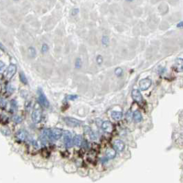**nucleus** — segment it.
I'll return each instance as SVG.
<instances>
[{
	"label": "nucleus",
	"instance_id": "1",
	"mask_svg": "<svg viewBox=\"0 0 183 183\" xmlns=\"http://www.w3.org/2000/svg\"><path fill=\"white\" fill-rule=\"evenodd\" d=\"M38 100L40 103L41 104V105H42V107H45V108H48V107H49L50 104H49V102H48V101L47 98H46V96H45V94H44V92H43V91L42 90L41 88H40L38 90Z\"/></svg>",
	"mask_w": 183,
	"mask_h": 183
},
{
	"label": "nucleus",
	"instance_id": "2",
	"mask_svg": "<svg viewBox=\"0 0 183 183\" xmlns=\"http://www.w3.org/2000/svg\"><path fill=\"white\" fill-rule=\"evenodd\" d=\"M17 71V67L14 64H10L8 67L6 72L4 73V77L6 79H10L12 76H14L15 72Z\"/></svg>",
	"mask_w": 183,
	"mask_h": 183
},
{
	"label": "nucleus",
	"instance_id": "3",
	"mask_svg": "<svg viewBox=\"0 0 183 183\" xmlns=\"http://www.w3.org/2000/svg\"><path fill=\"white\" fill-rule=\"evenodd\" d=\"M64 141L65 146L67 148H71L73 145V141L72 140V134L69 131H66L64 134Z\"/></svg>",
	"mask_w": 183,
	"mask_h": 183
},
{
	"label": "nucleus",
	"instance_id": "4",
	"mask_svg": "<svg viewBox=\"0 0 183 183\" xmlns=\"http://www.w3.org/2000/svg\"><path fill=\"white\" fill-rule=\"evenodd\" d=\"M64 122L67 124V125L70 127H77L80 125L82 123L77 119L71 118V117H66L64 119Z\"/></svg>",
	"mask_w": 183,
	"mask_h": 183
},
{
	"label": "nucleus",
	"instance_id": "5",
	"mask_svg": "<svg viewBox=\"0 0 183 183\" xmlns=\"http://www.w3.org/2000/svg\"><path fill=\"white\" fill-rule=\"evenodd\" d=\"M139 86H140V88L141 90H147L150 88V86H151V80L149 78L142 79L139 83Z\"/></svg>",
	"mask_w": 183,
	"mask_h": 183
},
{
	"label": "nucleus",
	"instance_id": "6",
	"mask_svg": "<svg viewBox=\"0 0 183 183\" xmlns=\"http://www.w3.org/2000/svg\"><path fill=\"white\" fill-rule=\"evenodd\" d=\"M50 134H51V138H53V140H59L62 137L63 132L62 129L55 128L50 131Z\"/></svg>",
	"mask_w": 183,
	"mask_h": 183
},
{
	"label": "nucleus",
	"instance_id": "7",
	"mask_svg": "<svg viewBox=\"0 0 183 183\" xmlns=\"http://www.w3.org/2000/svg\"><path fill=\"white\" fill-rule=\"evenodd\" d=\"M131 96H132V98H133V99L135 101L138 103L142 102V96L141 93L140 92V91L138 90H133L132 91V93H131Z\"/></svg>",
	"mask_w": 183,
	"mask_h": 183
},
{
	"label": "nucleus",
	"instance_id": "8",
	"mask_svg": "<svg viewBox=\"0 0 183 183\" xmlns=\"http://www.w3.org/2000/svg\"><path fill=\"white\" fill-rule=\"evenodd\" d=\"M31 117H32V120L33 121L34 123H38L42 120V114L39 110H34L32 113Z\"/></svg>",
	"mask_w": 183,
	"mask_h": 183
},
{
	"label": "nucleus",
	"instance_id": "9",
	"mask_svg": "<svg viewBox=\"0 0 183 183\" xmlns=\"http://www.w3.org/2000/svg\"><path fill=\"white\" fill-rule=\"evenodd\" d=\"M113 147L115 151L122 152L124 149V144L121 140H115L113 143Z\"/></svg>",
	"mask_w": 183,
	"mask_h": 183
},
{
	"label": "nucleus",
	"instance_id": "10",
	"mask_svg": "<svg viewBox=\"0 0 183 183\" xmlns=\"http://www.w3.org/2000/svg\"><path fill=\"white\" fill-rule=\"evenodd\" d=\"M102 128L107 133H111L113 131V125L110 121H104L102 124Z\"/></svg>",
	"mask_w": 183,
	"mask_h": 183
},
{
	"label": "nucleus",
	"instance_id": "11",
	"mask_svg": "<svg viewBox=\"0 0 183 183\" xmlns=\"http://www.w3.org/2000/svg\"><path fill=\"white\" fill-rule=\"evenodd\" d=\"M116 156V151L113 149L109 148L106 151V158L107 159H113Z\"/></svg>",
	"mask_w": 183,
	"mask_h": 183
},
{
	"label": "nucleus",
	"instance_id": "12",
	"mask_svg": "<svg viewBox=\"0 0 183 183\" xmlns=\"http://www.w3.org/2000/svg\"><path fill=\"white\" fill-rule=\"evenodd\" d=\"M175 67L178 72H183V59L178 58L176 60Z\"/></svg>",
	"mask_w": 183,
	"mask_h": 183
},
{
	"label": "nucleus",
	"instance_id": "13",
	"mask_svg": "<svg viewBox=\"0 0 183 183\" xmlns=\"http://www.w3.org/2000/svg\"><path fill=\"white\" fill-rule=\"evenodd\" d=\"M73 144L75 145V146H77V147L81 146L82 144V136H75L73 138Z\"/></svg>",
	"mask_w": 183,
	"mask_h": 183
},
{
	"label": "nucleus",
	"instance_id": "14",
	"mask_svg": "<svg viewBox=\"0 0 183 183\" xmlns=\"http://www.w3.org/2000/svg\"><path fill=\"white\" fill-rule=\"evenodd\" d=\"M133 119L136 123H140L142 121V114L139 111H136V112L133 113Z\"/></svg>",
	"mask_w": 183,
	"mask_h": 183
},
{
	"label": "nucleus",
	"instance_id": "15",
	"mask_svg": "<svg viewBox=\"0 0 183 183\" xmlns=\"http://www.w3.org/2000/svg\"><path fill=\"white\" fill-rule=\"evenodd\" d=\"M111 117L115 121H120L122 117V113L120 112H113L111 113Z\"/></svg>",
	"mask_w": 183,
	"mask_h": 183
},
{
	"label": "nucleus",
	"instance_id": "16",
	"mask_svg": "<svg viewBox=\"0 0 183 183\" xmlns=\"http://www.w3.org/2000/svg\"><path fill=\"white\" fill-rule=\"evenodd\" d=\"M17 137L19 140H24L26 138V133L24 130H19L17 134Z\"/></svg>",
	"mask_w": 183,
	"mask_h": 183
},
{
	"label": "nucleus",
	"instance_id": "17",
	"mask_svg": "<svg viewBox=\"0 0 183 183\" xmlns=\"http://www.w3.org/2000/svg\"><path fill=\"white\" fill-rule=\"evenodd\" d=\"M19 78H20V81L24 84H27L28 83V80H27L26 75L24 74V72H20L19 73Z\"/></svg>",
	"mask_w": 183,
	"mask_h": 183
},
{
	"label": "nucleus",
	"instance_id": "18",
	"mask_svg": "<svg viewBox=\"0 0 183 183\" xmlns=\"http://www.w3.org/2000/svg\"><path fill=\"white\" fill-rule=\"evenodd\" d=\"M12 121H13V122H15V123H21V121H22V119H21L19 116L16 115V116H14V117H12Z\"/></svg>",
	"mask_w": 183,
	"mask_h": 183
},
{
	"label": "nucleus",
	"instance_id": "19",
	"mask_svg": "<svg viewBox=\"0 0 183 183\" xmlns=\"http://www.w3.org/2000/svg\"><path fill=\"white\" fill-rule=\"evenodd\" d=\"M102 43L104 45H108L109 43V37L107 36H104L102 39Z\"/></svg>",
	"mask_w": 183,
	"mask_h": 183
},
{
	"label": "nucleus",
	"instance_id": "20",
	"mask_svg": "<svg viewBox=\"0 0 183 183\" xmlns=\"http://www.w3.org/2000/svg\"><path fill=\"white\" fill-rule=\"evenodd\" d=\"M29 55H31V57H35L36 51H35V48H32V47L29 48Z\"/></svg>",
	"mask_w": 183,
	"mask_h": 183
},
{
	"label": "nucleus",
	"instance_id": "21",
	"mask_svg": "<svg viewBox=\"0 0 183 183\" xmlns=\"http://www.w3.org/2000/svg\"><path fill=\"white\" fill-rule=\"evenodd\" d=\"M115 74H116L117 76H121L122 74V69L121 68H117L115 70Z\"/></svg>",
	"mask_w": 183,
	"mask_h": 183
},
{
	"label": "nucleus",
	"instance_id": "22",
	"mask_svg": "<svg viewBox=\"0 0 183 183\" xmlns=\"http://www.w3.org/2000/svg\"><path fill=\"white\" fill-rule=\"evenodd\" d=\"M84 132H85V134H88V135H90V134L92 133V131H91V129H90V127L88 126L84 127Z\"/></svg>",
	"mask_w": 183,
	"mask_h": 183
},
{
	"label": "nucleus",
	"instance_id": "23",
	"mask_svg": "<svg viewBox=\"0 0 183 183\" xmlns=\"http://www.w3.org/2000/svg\"><path fill=\"white\" fill-rule=\"evenodd\" d=\"M5 66H6V65H5L4 63L2 61H0V74L4 72L5 70Z\"/></svg>",
	"mask_w": 183,
	"mask_h": 183
},
{
	"label": "nucleus",
	"instance_id": "24",
	"mask_svg": "<svg viewBox=\"0 0 183 183\" xmlns=\"http://www.w3.org/2000/svg\"><path fill=\"white\" fill-rule=\"evenodd\" d=\"M81 65V59H80V58H77L76 59V61H75V68H80Z\"/></svg>",
	"mask_w": 183,
	"mask_h": 183
},
{
	"label": "nucleus",
	"instance_id": "25",
	"mask_svg": "<svg viewBox=\"0 0 183 183\" xmlns=\"http://www.w3.org/2000/svg\"><path fill=\"white\" fill-rule=\"evenodd\" d=\"M48 50V46L46 44H44L42 47V52L45 53V52H47Z\"/></svg>",
	"mask_w": 183,
	"mask_h": 183
},
{
	"label": "nucleus",
	"instance_id": "26",
	"mask_svg": "<svg viewBox=\"0 0 183 183\" xmlns=\"http://www.w3.org/2000/svg\"><path fill=\"white\" fill-rule=\"evenodd\" d=\"M126 119H127V121H131V112L130 111V110H129V111H128V112H127V113H126Z\"/></svg>",
	"mask_w": 183,
	"mask_h": 183
},
{
	"label": "nucleus",
	"instance_id": "27",
	"mask_svg": "<svg viewBox=\"0 0 183 183\" xmlns=\"http://www.w3.org/2000/svg\"><path fill=\"white\" fill-rule=\"evenodd\" d=\"M77 97H78L77 95H69L67 96V99H69V100H75V99L77 98Z\"/></svg>",
	"mask_w": 183,
	"mask_h": 183
},
{
	"label": "nucleus",
	"instance_id": "28",
	"mask_svg": "<svg viewBox=\"0 0 183 183\" xmlns=\"http://www.w3.org/2000/svg\"><path fill=\"white\" fill-rule=\"evenodd\" d=\"M97 62H98V64H101V63H102V56H100V55L98 56V57H97Z\"/></svg>",
	"mask_w": 183,
	"mask_h": 183
},
{
	"label": "nucleus",
	"instance_id": "29",
	"mask_svg": "<svg viewBox=\"0 0 183 183\" xmlns=\"http://www.w3.org/2000/svg\"><path fill=\"white\" fill-rule=\"evenodd\" d=\"M17 103L15 102V101L14 100H12V101H11V106H12V107H14V108H16V106H17Z\"/></svg>",
	"mask_w": 183,
	"mask_h": 183
},
{
	"label": "nucleus",
	"instance_id": "30",
	"mask_svg": "<svg viewBox=\"0 0 183 183\" xmlns=\"http://www.w3.org/2000/svg\"><path fill=\"white\" fill-rule=\"evenodd\" d=\"M79 12V10L78 9H74L73 11H72V14L73 15H75Z\"/></svg>",
	"mask_w": 183,
	"mask_h": 183
},
{
	"label": "nucleus",
	"instance_id": "31",
	"mask_svg": "<svg viewBox=\"0 0 183 183\" xmlns=\"http://www.w3.org/2000/svg\"><path fill=\"white\" fill-rule=\"evenodd\" d=\"M177 27H178V28H183V21L178 23V25H177Z\"/></svg>",
	"mask_w": 183,
	"mask_h": 183
},
{
	"label": "nucleus",
	"instance_id": "32",
	"mask_svg": "<svg viewBox=\"0 0 183 183\" xmlns=\"http://www.w3.org/2000/svg\"><path fill=\"white\" fill-rule=\"evenodd\" d=\"M0 49H2L3 51H5V50H6V48L3 45V44L1 42H0Z\"/></svg>",
	"mask_w": 183,
	"mask_h": 183
}]
</instances>
